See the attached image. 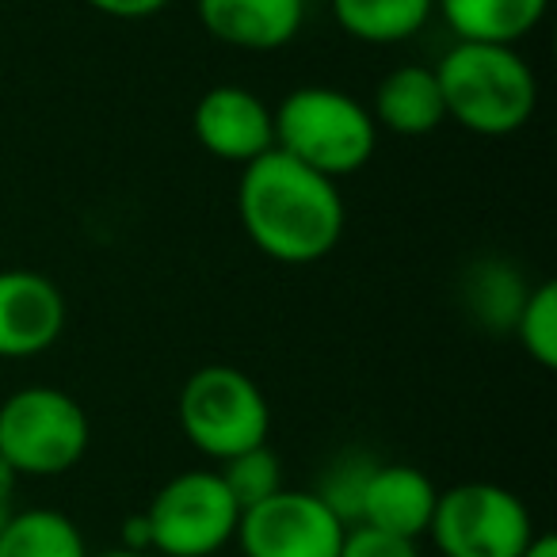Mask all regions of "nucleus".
I'll return each instance as SVG.
<instances>
[{
	"label": "nucleus",
	"mask_w": 557,
	"mask_h": 557,
	"mask_svg": "<svg viewBox=\"0 0 557 557\" xmlns=\"http://www.w3.org/2000/svg\"><path fill=\"white\" fill-rule=\"evenodd\" d=\"M371 470H374L371 455H341L325 470V478H321V485L313 488V493L351 527V523H359V504H363V488H367Z\"/></svg>",
	"instance_id": "obj_20"
},
{
	"label": "nucleus",
	"mask_w": 557,
	"mask_h": 557,
	"mask_svg": "<svg viewBox=\"0 0 557 557\" xmlns=\"http://www.w3.org/2000/svg\"><path fill=\"white\" fill-rule=\"evenodd\" d=\"M16 481H20V473L0 458V508H12V500H16Z\"/></svg>",
	"instance_id": "obj_24"
},
{
	"label": "nucleus",
	"mask_w": 557,
	"mask_h": 557,
	"mask_svg": "<svg viewBox=\"0 0 557 557\" xmlns=\"http://www.w3.org/2000/svg\"><path fill=\"white\" fill-rule=\"evenodd\" d=\"M336 557H420V546L417 539H405V534L379 531L371 523H351Z\"/></svg>",
	"instance_id": "obj_21"
},
{
	"label": "nucleus",
	"mask_w": 557,
	"mask_h": 557,
	"mask_svg": "<svg viewBox=\"0 0 557 557\" xmlns=\"http://www.w3.org/2000/svg\"><path fill=\"white\" fill-rule=\"evenodd\" d=\"M202 32L222 47L283 50L306 24V0H195Z\"/></svg>",
	"instance_id": "obj_11"
},
{
	"label": "nucleus",
	"mask_w": 557,
	"mask_h": 557,
	"mask_svg": "<svg viewBox=\"0 0 557 557\" xmlns=\"http://www.w3.org/2000/svg\"><path fill=\"white\" fill-rule=\"evenodd\" d=\"M96 557H153V554H141V549H126V546H115L108 554H96Z\"/></svg>",
	"instance_id": "obj_26"
},
{
	"label": "nucleus",
	"mask_w": 557,
	"mask_h": 557,
	"mask_svg": "<svg viewBox=\"0 0 557 557\" xmlns=\"http://www.w3.org/2000/svg\"><path fill=\"white\" fill-rule=\"evenodd\" d=\"M435 500H440V488L420 466L374 462L363 488V504H359V523L405 534V539H420V534H428Z\"/></svg>",
	"instance_id": "obj_12"
},
{
	"label": "nucleus",
	"mask_w": 557,
	"mask_h": 557,
	"mask_svg": "<svg viewBox=\"0 0 557 557\" xmlns=\"http://www.w3.org/2000/svg\"><path fill=\"white\" fill-rule=\"evenodd\" d=\"M466 306L478 325L493 333H511L519 310L527 302V283L508 260H478L466 271Z\"/></svg>",
	"instance_id": "obj_17"
},
{
	"label": "nucleus",
	"mask_w": 557,
	"mask_h": 557,
	"mask_svg": "<svg viewBox=\"0 0 557 557\" xmlns=\"http://www.w3.org/2000/svg\"><path fill=\"white\" fill-rule=\"evenodd\" d=\"M92 443L85 405L58 386H24L0 401V458L20 478H62Z\"/></svg>",
	"instance_id": "obj_5"
},
{
	"label": "nucleus",
	"mask_w": 557,
	"mask_h": 557,
	"mask_svg": "<svg viewBox=\"0 0 557 557\" xmlns=\"http://www.w3.org/2000/svg\"><path fill=\"white\" fill-rule=\"evenodd\" d=\"M435 81L447 119L481 138L519 134L539 108V77L519 47L455 42L435 65Z\"/></svg>",
	"instance_id": "obj_2"
},
{
	"label": "nucleus",
	"mask_w": 557,
	"mask_h": 557,
	"mask_svg": "<svg viewBox=\"0 0 557 557\" xmlns=\"http://www.w3.org/2000/svg\"><path fill=\"white\" fill-rule=\"evenodd\" d=\"M141 516L149 527V549L164 557H214L230 546L240 523V508L218 470L176 473L157 488Z\"/></svg>",
	"instance_id": "obj_7"
},
{
	"label": "nucleus",
	"mask_w": 557,
	"mask_h": 557,
	"mask_svg": "<svg viewBox=\"0 0 557 557\" xmlns=\"http://www.w3.org/2000/svg\"><path fill=\"white\" fill-rule=\"evenodd\" d=\"M0 557H92L81 527L58 508L12 511L0 531Z\"/></svg>",
	"instance_id": "obj_16"
},
{
	"label": "nucleus",
	"mask_w": 557,
	"mask_h": 557,
	"mask_svg": "<svg viewBox=\"0 0 557 557\" xmlns=\"http://www.w3.org/2000/svg\"><path fill=\"white\" fill-rule=\"evenodd\" d=\"M12 511H16V508H0V531H4V523L12 519Z\"/></svg>",
	"instance_id": "obj_27"
},
{
	"label": "nucleus",
	"mask_w": 557,
	"mask_h": 557,
	"mask_svg": "<svg viewBox=\"0 0 557 557\" xmlns=\"http://www.w3.org/2000/svg\"><path fill=\"white\" fill-rule=\"evenodd\" d=\"M549 0H435V12L458 42L519 47L546 16Z\"/></svg>",
	"instance_id": "obj_14"
},
{
	"label": "nucleus",
	"mask_w": 557,
	"mask_h": 557,
	"mask_svg": "<svg viewBox=\"0 0 557 557\" xmlns=\"http://www.w3.org/2000/svg\"><path fill=\"white\" fill-rule=\"evenodd\" d=\"M85 4L111 20H149L169 9L172 0H85Z\"/></svg>",
	"instance_id": "obj_22"
},
{
	"label": "nucleus",
	"mask_w": 557,
	"mask_h": 557,
	"mask_svg": "<svg viewBox=\"0 0 557 557\" xmlns=\"http://www.w3.org/2000/svg\"><path fill=\"white\" fill-rule=\"evenodd\" d=\"M123 546L126 549H141V554H153L149 549V527H146V516H131V519H123Z\"/></svg>",
	"instance_id": "obj_23"
},
{
	"label": "nucleus",
	"mask_w": 557,
	"mask_h": 557,
	"mask_svg": "<svg viewBox=\"0 0 557 557\" xmlns=\"http://www.w3.org/2000/svg\"><path fill=\"white\" fill-rule=\"evenodd\" d=\"M237 218L268 260L306 268L341 245L348 207L336 180L306 169L283 149H268L240 169Z\"/></svg>",
	"instance_id": "obj_1"
},
{
	"label": "nucleus",
	"mask_w": 557,
	"mask_h": 557,
	"mask_svg": "<svg viewBox=\"0 0 557 557\" xmlns=\"http://www.w3.org/2000/svg\"><path fill=\"white\" fill-rule=\"evenodd\" d=\"M271 119H275V149L329 180L367 169L379 149L371 108L344 88H295L271 111Z\"/></svg>",
	"instance_id": "obj_3"
},
{
	"label": "nucleus",
	"mask_w": 557,
	"mask_h": 557,
	"mask_svg": "<svg viewBox=\"0 0 557 557\" xmlns=\"http://www.w3.org/2000/svg\"><path fill=\"white\" fill-rule=\"evenodd\" d=\"M176 420L184 440L199 455L225 462L240 450L268 443L271 405L252 374L230 363H207L180 386Z\"/></svg>",
	"instance_id": "obj_4"
},
{
	"label": "nucleus",
	"mask_w": 557,
	"mask_h": 557,
	"mask_svg": "<svg viewBox=\"0 0 557 557\" xmlns=\"http://www.w3.org/2000/svg\"><path fill=\"white\" fill-rule=\"evenodd\" d=\"M65 295L32 268L0 271V359H35L65 333Z\"/></svg>",
	"instance_id": "obj_10"
},
{
	"label": "nucleus",
	"mask_w": 557,
	"mask_h": 557,
	"mask_svg": "<svg viewBox=\"0 0 557 557\" xmlns=\"http://www.w3.org/2000/svg\"><path fill=\"white\" fill-rule=\"evenodd\" d=\"M519 557H557V539L549 531H539L531 542H527V549Z\"/></svg>",
	"instance_id": "obj_25"
},
{
	"label": "nucleus",
	"mask_w": 557,
	"mask_h": 557,
	"mask_svg": "<svg viewBox=\"0 0 557 557\" xmlns=\"http://www.w3.org/2000/svg\"><path fill=\"white\" fill-rule=\"evenodd\" d=\"M195 141L207 149L214 161L240 164L275 149V119L271 108L240 85H214L199 96L191 111Z\"/></svg>",
	"instance_id": "obj_9"
},
{
	"label": "nucleus",
	"mask_w": 557,
	"mask_h": 557,
	"mask_svg": "<svg viewBox=\"0 0 557 557\" xmlns=\"http://www.w3.org/2000/svg\"><path fill=\"white\" fill-rule=\"evenodd\" d=\"M344 523L313 488H278L275 496L240 511L233 542L240 557H336Z\"/></svg>",
	"instance_id": "obj_8"
},
{
	"label": "nucleus",
	"mask_w": 557,
	"mask_h": 557,
	"mask_svg": "<svg viewBox=\"0 0 557 557\" xmlns=\"http://www.w3.org/2000/svg\"><path fill=\"white\" fill-rule=\"evenodd\" d=\"M511 333H516L519 348H523L542 371H554L557 367V287H554V278H542V283H534V287L527 290V302H523V310H519Z\"/></svg>",
	"instance_id": "obj_18"
},
{
	"label": "nucleus",
	"mask_w": 557,
	"mask_h": 557,
	"mask_svg": "<svg viewBox=\"0 0 557 557\" xmlns=\"http://www.w3.org/2000/svg\"><path fill=\"white\" fill-rule=\"evenodd\" d=\"M218 473H222L225 488L233 493V500H237L240 511L268 500V496H275L278 488H283V462H278V455L268 447V443L225 458V462L218 466Z\"/></svg>",
	"instance_id": "obj_19"
},
{
	"label": "nucleus",
	"mask_w": 557,
	"mask_h": 557,
	"mask_svg": "<svg viewBox=\"0 0 557 557\" xmlns=\"http://www.w3.org/2000/svg\"><path fill=\"white\" fill-rule=\"evenodd\" d=\"M333 20L367 47L409 42L435 16V0H329Z\"/></svg>",
	"instance_id": "obj_15"
},
{
	"label": "nucleus",
	"mask_w": 557,
	"mask_h": 557,
	"mask_svg": "<svg viewBox=\"0 0 557 557\" xmlns=\"http://www.w3.org/2000/svg\"><path fill=\"white\" fill-rule=\"evenodd\" d=\"M428 534L443 557H519L539 527L519 493L496 481H462L440 488Z\"/></svg>",
	"instance_id": "obj_6"
},
{
	"label": "nucleus",
	"mask_w": 557,
	"mask_h": 557,
	"mask_svg": "<svg viewBox=\"0 0 557 557\" xmlns=\"http://www.w3.org/2000/svg\"><path fill=\"white\" fill-rule=\"evenodd\" d=\"M371 115L379 131L397 138H428L447 123L440 81L432 65H397L374 88Z\"/></svg>",
	"instance_id": "obj_13"
}]
</instances>
